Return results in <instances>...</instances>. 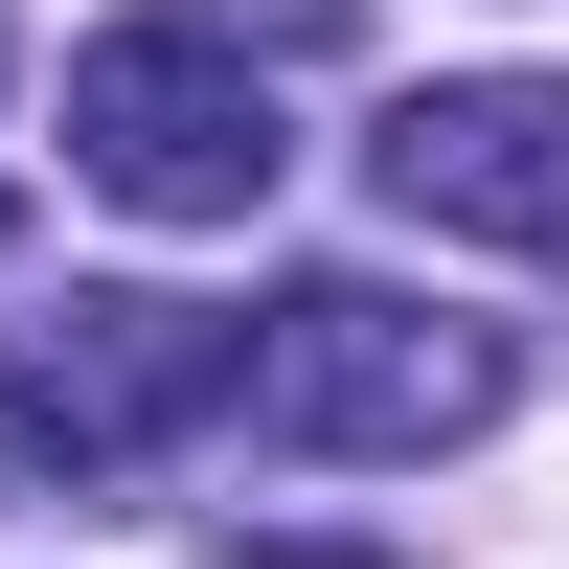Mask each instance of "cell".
<instances>
[{
  "label": "cell",
  "mask_w": 569,
  "mask_h": 569,
  "mask_svg": "<svg viewBox=\"0 0 569 569\" xmlns=\"http://www.w3.org/2000/svg\"><path fill=\"white\" fill-rule=\"evenodd\" d=\"M273 69L206 23H91L69 46V182H114L137 228H251L273 206Z\"/></svg>",
  "instance_id": "obj_2"
},
{
  "label": "cell",
  "mask_w": 569,
  "mask_h": 569,
  "mask_svg": "<svg viewBox=\"0 0 569 569\" xmlns=\"http://www.w3.org/2000/svg\"><path fill=\"white\" fill-rule=\"evenodd\" d=\"M365 182H388L410 228H456V251H569V69H456V91H410V114L365 137Z\"/></svg>",
  "instance_id": "obj_3"
},
{
  "label": "cell",
  "mask_w": 569,
  "mask_h": 569,
  "mask_svg": "<svg viewBox=\"0 0 569 569\" xmlns=\"http://www.w3.org/2000/svg\"><path fill=\"white\" fill-rule=\"evenodd\" d=\"M0 228H23V206H0Z\"/></svg>",
  "instance_id": "obj_6"
},
{
  "label": "cell",
  "mask_w": 569,
  "mask_h": 569,
  "mask_svg": "<svg viewBox=\"0 0 569 569\" xmlns=\"http://www.w3.org/2000/svg\"><path fill=\"white\" fill-rule=\"evenodd\" d=\"M228 410L297 456H456V433H501V342L410 319L388 273H297L273 319H228Z\"/></svg>",
  "instance_id": "obj_1"
},
{
  "label": "cell",
  "mask_w": 569,
  "mask_h": 569,
  "mask_svg": "<svg viewBox=\"0 0 569 569\" xmlns=\"http://www.w3.org/2000/svg\"><path fill=\"white\" fill-rule=\"evenodd\" d=\"M0 410H23L46 456L206 433V410H228V319H206V297H46V319H23V388H0Z\"/></svg>",
  "instance_id": "obj_4"
},
{
  "label": "cell",
  "mask_w": 569,
  "mask_h": 569,
  "mask_svg": "<svg viewBox=\"0 0 569 569\" xmlns=\"http://www.w3.org/2000/svg\"><path fill=\"white\" fill-rule=\"evenodd\" d=\"M46 479H69V456H46V433H23V410H0V501H46Z\"/></svg>",
  "instance_id": "obj_5"
}]
</instances>
